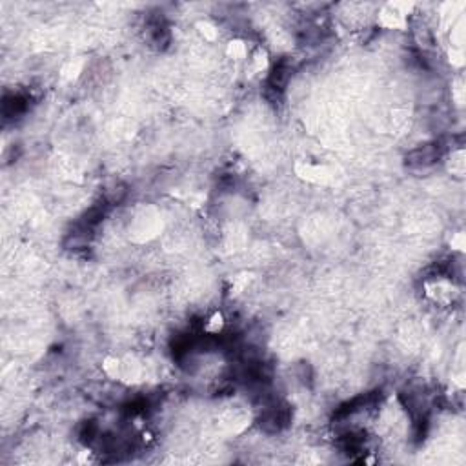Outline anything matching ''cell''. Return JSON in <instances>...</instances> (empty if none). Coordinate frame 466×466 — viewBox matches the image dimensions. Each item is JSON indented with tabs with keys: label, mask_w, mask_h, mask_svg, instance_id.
<instances>
[{
	"label": "cell",
	"mask_w": 466,
	"mask_h": 466,
	"mask_svg": "<svg viewBox=\"0 0 466 466\" xmlns=\"http://www.w3.org/2000/svg\"><path fill=\"white\" fill-rule=\"evenodd\" d=\"M297 175L301 179L308 182H322L328 179V169L324 166H311V164H299L295 168Z\"/></svg>",
	"instance_id": "obj_1"
},
{
	"label": "cell",
	"mask_w": 466,
	"mask_h": 466,
	"mask_svg": "<svg viewBox=\"0 0 466 466\" xmlns=\"http://www.w3.org/2000/svg\"><path fill=\"white\" fill-rule=\"evenodd\" d=\"M102 368L106 371V375H109L111 379H120V373H122V361L118 357H106L104 362H102Z\"/></svg>",
	"instance_id": "obj_2"
},
{
	"label": "cell",
	"mask_w": 466,
	"mask_h": 466,
	"mask_svg": "<svg viewBox=\"0 0 466 466\" xmlns=\"http://www.w3.org/2000/svg\"><path fill=\"white\" fill-rule=\"evenodd\" d=\"M222 328H224V315L220 313V311H215L208 319V322L204 324V331L209 333V335H219Z\"/></svg>",
	"instance_id": "obj_3"
},
{
	"label": "cell",
	"mask_w": 466,
	"mask_h": 466,
	"mask_svg": "<svg viewBox=\"0 0 466 466\" xmlns=\"http://www.w3.org/2000/svg\"><path fill=\"white\" fill-rule=\"evenodd\" d=\"M228 55L231 58H235V60L244 58L246 56V44L242 40H231L230 44H228Z\"/></svg>",
	"instance_id": "obj_4"
},
{
	"label": "cell",
	"mask_w": 466,
	"mask_h": 466,
	"mask_svg": "<svg viewBox=\"0 0 466 466\" xmlns=\"http://www.w3.org/2000/svg\"><path fill=\"white\" fill-rule=\"evenodd\" d=\"M252 62H253V69H255V71H264V69L268 68V55H266V51L259 50L257 53L253 55Z\"/></svg>",
	"instance_id": "obj_5"
},
{
	"label": "cell",
	"mask_w": 466,
	"mask_h": 466,
	"mask_svg": "<svg viewBox=\"0 0 466 466\" xmlns=\"http://www.w3.org/2000/svg\"><path fill=\"white\" fill-rule=\"evenodd\" d=\"M199 29H201V33H203L206 39H215V37H217V31H215V28L211 26V24L201 22L199 24Z\"/></svg>",
	"instance_id": "obj_6"
},
{
	"label": "cell",
	"mask_w": 466,
	"mask_h": 466,
	"mask_svg": "<svg viewBox=\"0 0 466 466\" xmlns=\"http://www.w3.org/2000/svg\"><path fill=\"white\" fill-rule=\"evenodd\" d=\"M452 248H454V250H459V252L465 250V235H463V233H455V237L452 239Z\"/></svg>",
	"instance_id": "obj_7"
}]
</instances>
